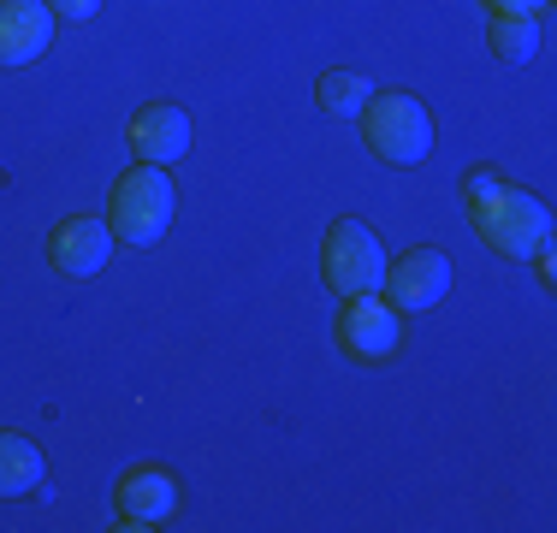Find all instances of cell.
<instances>
[{
    "instance_id": "obj_1",
    "label": "cell",
    "mask_w": 557,
    "mask_h": 533,
    "mask_svg": "<svg viewBox=\"0 0 557 533\" xmlns=\"http://www.w3.org/2000/svg\"><path fill=\"white\" fill-rule=\"evenodd\" d=\"M462 208H469V225L498 249L504 261H534L540 249L552 244V213L534 190L510 184L504 172L481 166L462 178Z\"/></svg>"
},
{
    "instance_id": "obj_2",
    "label": "cell",
    "mask_w": 557,
    "mask_h": 533,
    "mask_svg": "<svg viewBox=\"0 0 557 533\" xmlns=\"http://www.w3.org/2000/svg\"><path fill=\"white\" fill-rule=\"evenodd\" d=\"M172 208H178V190H172L166 166H149V160H137V166L125 172V178L113 184V202H108V225L119 244H161L166 225H172Z\"/></svg>"
},
{
    "instance_id": "obj_3",
    "label": "cell",
    "mask_w": 557,
    "mask_h": 533,
    "mask_svg": "<svg viewBox=\"0 0 557 533\" xmlns=\"http://www.w3.org/2000/svg\"><path fill=\"white\" fill-rule=\"evenodd\" d=\"M362 142L386 166H416L433 154V113L409 89H374V101L362 107Z\"/></svg>"
},
{
    "instance_id": "obj_4",
    "label": "cell",
    "mask_w": 557,
    "mask_h": 533,
    "mask_svg": "<svg viewBox=\"0 0 557 533\" xmlns=\"http://www.w3.org/2000/svg\"><path fill=\"white\" fill-rule=\"evenodd\" d=\"M321 273L338 297H362L386 285V249L362 220H333L321 237Z\"/></svg>"
},
{
    "instance_id": "obj_5",
    "label": "cell",
    "mask_w": 557,
    "mask_h": 533,
    "mask_svg": "<svg viewBox=\"0 0 557 533\" xmlns=\"http://www.w3.org/2000/svg\"><path fill=\"white\" fill-rule=\"evenodd\" d=\"M338 344L344 356L356 362H386V356L404 344V314L392 309L380 290H362V297H344V314H338Z\"/></svg>"
},
{
    "instance_id": "obj_6",
    "label": "cell",
    "mask_w": 557,
    "mask_h": 533,
    "mask_svg": "<svg viewBox=\"0 0 557 533\" xmlns=\"http://www.w3.org/2000/svg\"><path fill=\"white\" fill-rule=\"evenodd\" d=\"M445 290H450V256L445 249H409V256L386 261V285H380V297H386L397 314L433 309V302H445Z\"/></svg>"
},
{
    "instance_id": "obj_7",
    "label": "cell",
    "mask_w": 557,
    "mask_h": 533,
    "mask_svg": "<svg viewBox=\"0 0 557 533\" xmlns=\"http://www.w3.org/2000/svg\"><path fill=\"white\" fill-rule=\"evenodd\" d=\"M113 225L96 220V213H72V220H60L54 232H48V261L60 266L65 278H96L101 266L113 261Z\"/></svg>"
},
{
    "instance_id": "obj_8",
    "label": "cell",
    "mask_w": 557,
    "mask_h": 533,
    "mask_svg": "<svg viewBox=\"0 0 557 533\" xmlns=\"http://www.w3.org/2000/svg\"><path fill=\"white\" fill-rule=\"evenodd\" d=\"M178 504V480H172L161 462H137V469L119 474L113 486V510H119V528H161Z\"/></svg>"
},
{
    "instance_id": "obj_9",
    "label": "cell",
    "mask_w": 557,
    "mask_h": 533,
    "mask_svg": "<svg viewBox=\"0 0 557 533\" xmlns=\"http://www.w3.org/2000/svg\"><path fill=\"white\" fill-rule=\"evenodd\" d=\"M131 154L149 160V166H166V160H178L184 149H190V113L172 101H149L131 113Z\"/></svg>"
},
{
    "instance_id": "obj_10",
    "label": "cell",
    "mask_w": 557,
    "mask_h": 533,
    "mask_svg": "<svg viewBox=\"0 0 557 533\" xmlns=\"http://www.w3.org/2000/svg\"><path fill=\"white\" fill-rule=\"evenodd\" d=\"M54 42V12L48 0H0V65H30Z\"/></svg>"
},
{
    "instance_id": "obj_11",
    "label": "cell",
    "mask_w": 557,
    "mask_h": 533,
    "mask_svg": "<svg viewBox=\"0 0 557 533\" xmlns=\"http://www.w3.org/2000/svg\"><path fill=\"white\" fill-rule=\"evenodd\" d=\"M48 474L42 450L18 433H0V498H18V492H36Z\"/></svg>"
},
{
    "instance_id": "obj_12",
    "label": "cell",
    "mask_w": 557,
    "mask_h": 533,
    "mask_svg": "<svg viewBox=\"0 0 557 533\" xmlns=\"http://www.w3.org/2000/svg\"><path fill=\"white\" fill-rule=\"evenodd\" d=\"M486 42H493L504 65H528L540 53V12H493Z\"/></svg>"
},
{
    "instance_id": "obj_13",
    "label": "cell",
    "mask_w": 557,
    "mask_h": 533,
    "mask_svg": "<svg viewBox=\"0 0 557 533\" xmlns=\"http://www.w3.org/2000/svg\"><path fill=\"white\" fill-rule=\"evenodd\" d=\"M314 101H321V113H333V119H362V107L374 101V84H368L356 65H333V72L314 84Z\"/></svg>"
},
{
    "instance_id": "obj_14",
    "label": "cell",
    "mask_w": 557,
    "mask_h": 533,
    "mask_svg": "<svg viewBox=\"0 0 557 533\" xmlns=\"http://www.w3.org/2000/svg\"><path fill=\"white\" fill-rule=\"evenodd\" d=\"M96 7H101V0H48V12H54V18H72V24L96 18Z\"/></svg>"
},
{
    "instance_id": "obj_15",
    "label": "cell",
    "mask_w": 557,
    "mask_h": 533,
    "mask_svg": "<svg viewBox=\"0 0 557 533\" xmlns=\"http://www.w3.org/2000/svg\"><path fill=\"white\" fill-rule=\"evenodd\" d=\"M486 7H493V12H540L546 0H486Z\"/></svg>"
}]
</instances>
